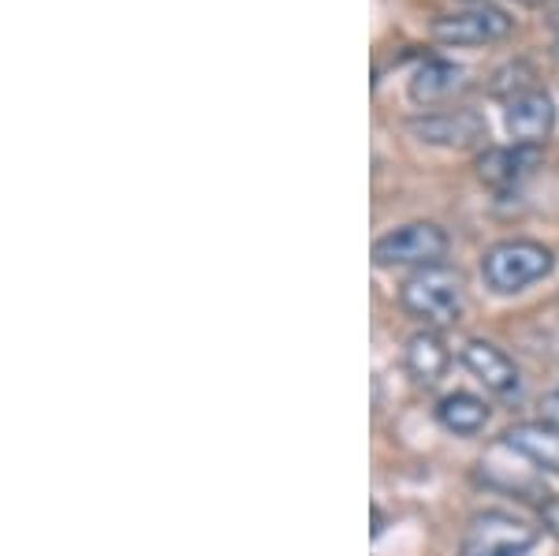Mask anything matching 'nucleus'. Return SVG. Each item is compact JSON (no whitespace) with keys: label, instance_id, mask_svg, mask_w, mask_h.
Masks as SVG:
<instances>
[{"label":"nucleus","instance_id":"nucleus-9","mask_svg":"<svg viewBox=\"0 0 559 556\" xmlns=\"http://www.w3.org/2000/svg\"><path fill=\"white\" fill-rule=\"evenodd\" d=\"M540 154L534 146H496L477 157V176H481V184L496 187V191H508L522 176H530V168H534Z\"/></svg>","mask_w":559,"mask_h":556},{"label":"nucleus","instance_id":"nucleus-3","mask_svg":"<svg viewBox=\"0 0 559 556\" xmlns=\"http://www.w3.org/2000/svg\"><path fill=\"white\" fill-rule=\"evenodd\" d=\"M537 537L540 527H534L530 519L489 508L466 523L459 556H526L537 545Z\"/></svg>","mask_w":559,"mask_h":556},{"label":"nucleus","instance_id":"nucleus-15","mask_svg":"<svg viewBox=\"0 0 559 556\" xmlns=\"http://www.w3.org/2000/svg\"><path fill=\"white\" fill-rule=\"evenodd\" d=\"M545 527L552 534H559V500H552V505L545 508Z\"/></svg>","mask_w":559,"mask_h":556},{"label":"nucleus","instance_id":"nucleus-5","mask_svg":"<svg viewBox=\"0 0 559 556\" xmlns=\"http://www.w3.org/2000/svg\"><path fill=\"white\" fill-rule=\"evenodd\" d=\"M432 34L444 45H492L511 34V15L492 4L466 8V12H455V15H440V20L432 23Z\"/></svg>","mask_w":559,"mask_h":556},{"label":"nucleus","instance_id":"nucleus-13","mask_svg":"<svg viewBox=\"0 0 559 556\" xmlns=\"http://www.w3.org/2000/svg\"><path fill=\"white\" fill-rule=\"evenodd\" d=\"M437 423L455 437H474L489 426V407L485 400H477L474 392H448L437 403Z\"/></svg>","mask_w":559,"mask_h":556},{"label":"nucleus","instance_id":"nucleus-6","mask_svg":"<svg viewBox=\"0 0 559 556\" xmlns=\"http://www.w3.org/2000/svg\"><path fill=\"white\" fill-rule=\"evenodd\" d=\"M503 128H508L515 146H540L556 128V105L545 90H519L508 97L503 109Z\"/></svg>","mask_w":559,"mask_h":556},{"label":"nucleus","instance_id":"nucleus-1","mask_svg":"<svg viewBox=\"0 0 559 556\" xmlns=\"http://www.w3.org/2000/svg\"><path fill=\"white\" fill-rule=\"evenodd\" d=\"M400 303L407 314H414L418 321H426V329L455 326L466 307V281H463V273L448 269L444 262L426 265L403 281Z\"/></svg>","mask_w":559,"mask_h":556},{"label":"nucleus","instance_id":"nucleus-11","mask_svg":"<svg viewBox=\"0 0 559 556\" xmlns=\"http://www.w3.org/2000/svg\"><path fill=\"white\" fill-rule=\"evenodd\" d=\"M403 363H407L411 378L418 381V385H437L440 378H444L452 355H448V347H444V340H440V333H432V329H421V333H414L407 340Z\"/></svg>","mask_w":559,"mask_h":556},{"label":"nucleus","instance_id":"nucleus-4","mask_svg":"<svg viewBox=\"0 0 559 556\" xmlns=\"http://www.w3.org/2000/svg\"><path fill=\"white\" fill-rule=\"evenodd\" d=\"M448 255V232L432 221H411L373 244L377 265H440Z\"/></svg>","mask_w":559,"mask_h":556},{"label":"nucleus","instance_id":"nucleus-12","mask_svg":"<svg viewBox=\"0 0 559 556\" xmlns=\"http://www.w3.org/2000/svg\"><path fill=\"white\" fill-rule=\"evenodd\" d=\"M463 90V68L452 60H426L411 79V102L414 105H437Z\"/></svg>","mask_w":559,"mask_h":556},{"label":"nucleus","instance_id":"nucleus-10","mask_svg":"<svg viewBox=\"0 0 559 556\" xmlns=\"http://www.w3.org/2000/svg\"><path fill=\"white\" fill-rule=\"evenodd\" d=\"M503 445L511 452H519L522 460H530L540 471L559 474V429L548 423H519L503 434Z\"/></svg>","mask_w":559,"mask_h":556},{"label":"nucleus","instance_id":"nucleus-14","mask_svg":"<svg viewBox=\"0 0 559 556\" xmlns=\"http://www.w3.org/2000/svg\"><path fill=\"white\" fill-rule=\"evenodd\" d=\"M540 423L559 429V392H548V397L540 400Z\"/></svg>","mask_w":559,"mask_h":556},{"label":"nucleus","instance_id":"nucleus-7","mask_svg":"<svg viewBox=\"0 0 559 556\" xmlns=\"http://www.w3.org/2000/svg\"><path fill=\"white\" fill-rule=\"evenodd\" d=\"M463 363L477 381L485 385L496 397H519L522 392V374L511 363V355L503 347L489 344V340H466L463 347Z\"/></svg>","mask_w":559,"mask_h":556},{"label":"nucleus","instance_id":"nucleus-8","mask_svg":"<svg viewBox=\"0 0 559 556\" xmlns=\"http://www.w3.org/2000/svg\"><path fill=\"white\" fill-rule=\"evenodd\" d=\"M411 131L429 146H455L466 150L485 139V120L474 109H452V113H432L411 120Z\"/></svg>","mask_w":559,"mask_h":556},{"label":"nucleus","instance_id":"nucleus-2","mask_svg":"<svg viewBox=\"0 0 559 556\" xmlns=\"http://www.w3.org/2000/svg\"><path fill=\"white\" fill-rule=\"evenodd\" d=\"M556 265V255L537 239H503L485 250L481 276L496 295H515L530 284L545 281Z\"/></svg>","mask_w":559,"mask_h":556}]
</instances>
